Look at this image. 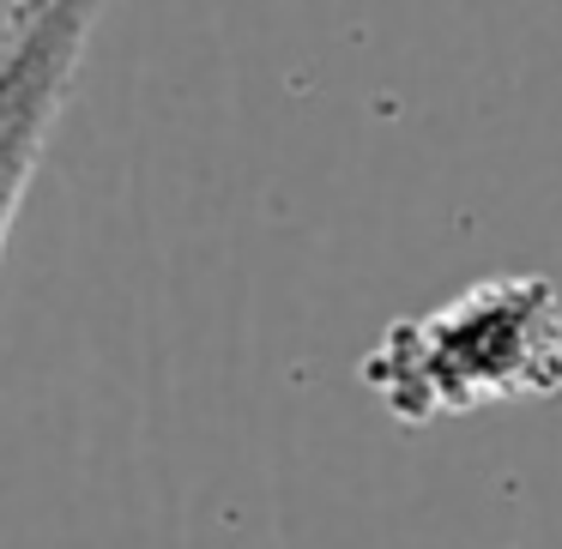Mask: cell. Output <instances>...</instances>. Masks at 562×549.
I'll return each mask as SVG.
<instances>
[{
	"label": "cell",
	"instance_id": "cell-1",
	"mask_svg": "<svg viewBox=\"0 0 562 549\" xmlns=\"http://www.w3.org/2000/svg\"><path fill=\"white\" fill-rule=\"evenodd\" d=\"M357 380L405 428L490 404H538L562 392V290L538 272L484 278L441 308L393 320Z\"/></svg>",
	"mask_w": 562,
	"mask_h": 549
},
{
	"label": "cell",
	"instance_id": "cell-2",
	"mask_svg": "<svg viewBox=\"0 0 562 549\" xmlns=\"http://www.w3.org/2000/svg\"><path fill=\"white\" fill-rule=\"evenodd\" d=\"M110 0H13L0 19V260Z\"/></svg>",
	"mask_w": 562,
	"mask_h": 549
}]
</instances>
